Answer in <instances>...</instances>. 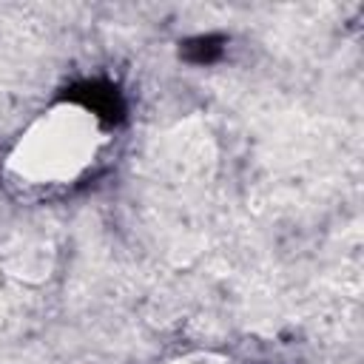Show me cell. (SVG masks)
<instances>
[{
  "label": "cell",
  "instance_id": "cell-1",
  "mask_svg": "<svg viewBox=\"0 0 364 364\" xmlns=\"http://www.w3.org/2000/svg\"><path fill=\"white\" fill-rule=\"evenodd\" d=\"M105 145L100 111L68 100L43 111L14 142L6 171L26 188H65L80 182Z\"/></svg>",
  "mask_w": 364,
  "mask_h": 364
},
{
  "label": "cell",
  "instance_id": "cell-2",
  "mask_svg": "<svg viewBox=\"0 0 364 364\" xmlns=\"http://www.w3.org/2000/svg\"><path fill=\"white\" fill-rule=\"evenodd\" d=\"M168 364H225V361L213 358V355H193V358H176V361H168Z\"/></svg>",
  "mask_w": 364,
  "mask_h": 364
}]
</instances>
